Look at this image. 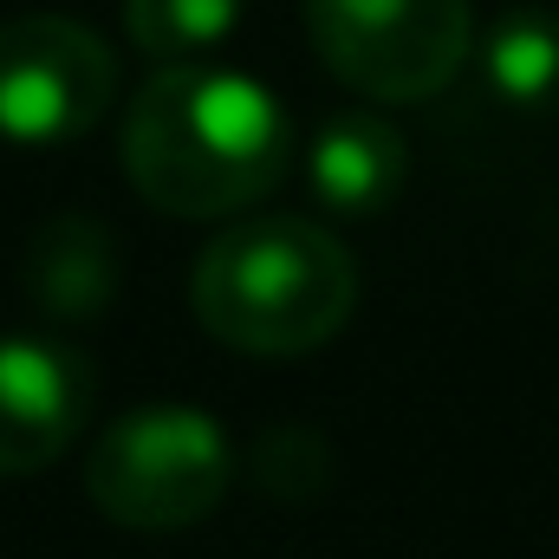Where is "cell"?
Masks as SVG:
<instances>
[{
    "instance_id": "1",
    "label": "cell",
    "mask_w": 559,
    "mask_h": 559,
    "mask_svg": "<svg viewBox=\"0 0 559 559\" xmlns=\"http://www.w3.org/2000/svg\"><path fill=\"white\" fill-rule=\"evenodd\" d=\"M124 176L176 222H222L267 202L293 169V118L235 66H156L124 111Z\"/></svg>"
},
{
    "instance_id": "2",
    "label": "cell",
    "mask_w": 559,
    "mask_h": 559,
    "mask_svg": "<svg viewBox=\"0 0 559 559\" xmlns=\"http://www.w3.org/2000/svg\"><path fill=\"white\" fill-rule=\"evenodd\" d=\"M189 306L241 358H306L358 312V261L306 215H248L202 248Z\"/></svg>"
},
{
    "instance_id": "3",
    "label": "cell",
    "mask_w": 559,
    "mask_h": 559,
    "mask_svg": "<svg viewBox=\"0 0 559 559\" xmlns=\"http://www.w3.org/2000/svg\"><path fill=\"white\" fill-rule=\"evenodd\" d=\"M235 442L209 411L189 404H143L98 429L85 455V495L105 521L138 534H176L209 521L228 501Z\"/></svg>"
},
{
    "instance_id": "4",
    "label": "cell",
    "mask_w": 559,
    "mask_h": 559,
    "mask_svg": "<svg viewBox=\"0 0 559 559\" xmlns=\"http://www.w3.org/2000/svg\"><path fill=\"white\" fill-rule=\"evenodd\" d=\"M325 72L378 105L436 98L475 52L468 0H306Z\"/></svg>"
},
{
    "instance_id": "5",
    "label": "cell",
    "mask_w": 559,
    "mask_h": 559,
    "mask_svg": "<svg viewBox=\"0 0 559 559\" xmlns=\"http://www.w3.org/2000/svg\"><path fill=\"white\" fill-rule=\"evenodd\" d=\"M118 98L111 46L72 13L0 20V138L20 150L79 143Z\"/></svg>"
},
{
    "instance_id": "6",
    "label": "cell",
    "mask_w": 559,
    "mask_h": 559,
    "mask_svg": "<svg viewBox=\"0 0 559 559\" xmlns=\"http://www.w3.org/2000/svg\"><path fill=\"white\" fill-rule=\"evenodd\" d=\"M98 411V371L85 352L7 332L0 338V475H39L79 449Z\"/></svg>"
},
{
    "instance_id": "7",
    "label": "cell",
    "mask_w": 559,
    "mask_h": 559,
    "mask_svg": "<svg viewBox=\"0 0 559 559\" xmlns=\"http://www.w3.org/2000/svg\"><path fill=\"white\" fill-rule=\"evenodd\" d=\"M20 286L26 299L59 319V325H85V319H105L118 306V286H124V254H118V235L98 222V215H52L33 228L26 241V261H20Z\"/></svg>"
},
{
    "instance_id": "8",
    "label": "cell",
    "mask_w": 559,
    "mask_h": 559,
    "mask_svg": "<svg viewBox=\"0 0 559 559\" xmlns=\"http://www.w3.org/2000/svg\"><path fill=\"white\" fill-rule=\"evenodd\" d=\"M411 176L404 131L378 111H338L306 143V182L332 215H378Z\"/></svg>"
},
{
    "instance_id": "9",
    "label": "cell",
    "mask_w": 559,
    "mask_h": 559,
    "mask_svg": "<svg viewBox=\"0 0 559 559\" xmlns=\"http://www.w3.org/2000/svg\"><path fill=\"white\" fill-rule=\"evenodd\" d=\"M481 59V85L495 105L521 111V118H547L559 111V13L554 7H514L488 26V39L475 46Z\"/></svg>"
},
{
    "instance_id": "10",
    "label": "cell",
    "mask_w": 559,
    "mask_h": 559,
    "mask_svg": "<svg viewBox=\"0 0 559 559\" xmlns=\"http://www.w3.org/2000/svg\"><path fill=\"white\" fill-rule=\"evenodd\" d=\"M241 13L248 0H124V33L156 66H189L235 39Z\"/></svg>"
}]
</instances>
